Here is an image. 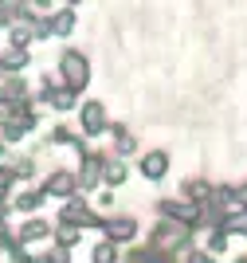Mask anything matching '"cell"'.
Here are the masks:
<instances>
[{"label": "cell", "mask_w": 247, "mask_h": 263, "mask_svg": "<svg viewBox=\"0 0 247 263\" xmlns=\"http://www.w3.org/2000/svg\"><path fill=\"white\" fill-rule=\"evenodd\" d=\"M239 197H243V204H247V189H243V193H239Z\"/></svg>", "instance_id": "obj_1"}]
</instances>
